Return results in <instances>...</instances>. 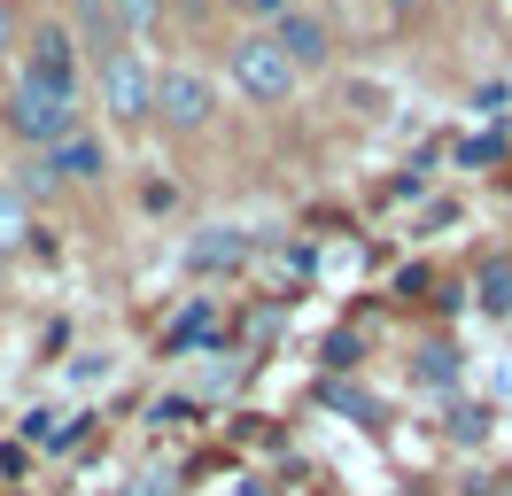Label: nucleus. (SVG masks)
Returning a JSON list of instances; mask_svg holds the SVG:
<instances>
[{
    "instance_id": "1",
    "label": "nucleus",
    "mask_w": 512,
    "mask_h": 496,
    "mask_svg": "<svg viewBox=\"0 0 512 496\" xmlns=\"http://www.w3.org/2000/svg\"><path fill=\"white\" fill-rule=\"evenodd\" d=\"M0 132L16 140L24 155H47L55 140H70L78 132V93H63V86H47V78H8L0 86Z\"/></svg>"
},
{
    "instance_id": "2",
    "label": "nucleus",
    "mask_w": 512,
    "mask_h": 496,
    "mask_svg": "<svg viewBox=\"0 0 512 496\" xmlns=\"http://www.w3.org/2000/svg\"><path fill=\"white\" fill-rule=\"evenodd\" d=\"M94 86H101L109 124H148V117H156V70L132 55V47H117V55L94 62Z\"/></svg>"
},
{
    "instance_id": "3",
    "label": "nucleus",
    "mask_w": 512,
    "mask_h": 496,
    "mask_svg": "<svg viewBox=\"0 0 512 496\" xmlns=\"http://www.w3.org/2000/svg\"><path fill=\"white\" fill-rule=\"evenodd\" d=\"M225 70H233V86L249 93V101H264V109H280L303 78L288 70V55L264 39V31H249V39H233V55H225Z\"/></svg>"
},
{
    "instance_id": "4",
    "label": "nucleus",
    "mask_w": 512,
    "mask_h": 496,
    "mask_svg": "<svg viewBox=\"0 0 512 496\" xmlns=\"http://www.w3.org/2000/svg\"><path fill=\"white\" fill-rule=\"evenodd\" d=\"M156 117H163V132H210L218 86H210L202 70H163L156 78Z\"/></svg>"
},
{
    "instance_id": "5",
    "label": "nucleus",
    "mask_w": 512,
    "mask_h": 496,
    "mask_svg": "<svg viewBox=\"0 0 512 496\" xmlns=\"http://www.w3.org/2000/svg\"><path fill=\"white\" fill-rule=\"evenodd\" d=\"M264 39H272V47L288 55V70H295V78H303V70H326V62H334V31H326L319 16H303V8H280V16L264 24Z\"/></svg>"
},
{
    "instance_id": "6",
    "label": "nucleus",
    "mask_w": 512,
    "mask_h": 496,
    "mask_svg": "<svg viewBox=\"0 0 512 496\" xmlns=\"http://www.w3.org/2000/svg\"><path fill=\"white\" fill-rule=\"evenodd\" d=\"M47 171H55V186H94L101 171H109V148H101L94 132L78 124L70 140H55V148H47Z\"/></svg>"
},
{
    "instance_id": "7",
    "label": "nucleus",
    "mask_w": 512,
    "mask_h": 496,
    "mask_svg": "<svg viewBox=\"0 0 512 496\" xmlns=\"http://www.w3.org/2000/svg\"><path fill=\"white\" fill-rule=\"evenodd\" d=\"M24 78H47V86L78 93V47H70V31H63V24H39L32 55H24Z\"/></svg>"
},
{
    "instance_id": "8",
    "label": "nucleus",
    "mask_w": 512,
    "mask_h": 496,
    "mask_svg": "<svg viewBox=\"0 0 512 496\" xmlns=\"http://www.w3.org/2000/svg\"><path fill=\"white\" fill-rule=\"evenodd\" d=\"M70 47H86V55H117V47H125V31H117V24H109V0H78V16H70Z\"/></svg>"
},
{
    "instance_id": "9",
    "label": "nucleus",
    "mask_w": 512,
    "mask_h": 496,
    "mask_svg": "<svg viewBox=\"0 0 512 496\" xmlns=\"http://www.w3.org/2000/svg\"><path fill=\"white\" fill-rule=\"evenodd\" d=\"M24 241H32V210H24V202L8 194V179H0V264H8Z\"/></svg>"
},
{
    "instance_id": "10",
    "label": "nucleus",
    "mask_w": 512,
    "mask_h": 496,
    "mask_svg": "<svg viewBox=\"0 0 512 496\" xmlns=\"http://www.w3.org/2000/svg\"><path fill=\"white\" fill-rule=\"evenodd\" d=\"M8 194H16V202H24V210H32V202H55V194H63V186H55V171H47V155H24V179L8 186Z\"/></svg>"
},
{
    "instance_id": "11",
    "label": "nucleus",
    "mask_w": 512,
    "mask_h": 496,
    "mask_svg": "<svg viewBox=\"0 0 512 496\" xmlns=\"http://www.w3.org/2000/svg\"><path fill=\"white\" fill-rule=\"evenodd\" d=\"M109 24L125 31V39H132V31H156L163 24V0H109Z\"/></svg>"
},
{
    "instance_id": "12",
    "label": "nucleus",
    "mask_w": 512,
    "mask_h": 496,
    "mask_svg": "<svg viewBox=\"0 0 512 496\" xmlns=\"http://www.w3.org/2000/svg\"><path fill=\"white\" fill-rule=\"evenodd\" d=\"M481 310H512V264H481Z\"/></svg>"
},
{
    "instance_id": "13",
    "label": "nucleus",
    "mask_w": 512,
    "mask_h": 496,
    "mask_svg": "<svg viewBox=\"0 0 512 496\" xmlns=\"http://www.w3.org/2000/svg\"><path fill=\"white\" fill-rule=\"evenodd\" d=\"M458 155H466V163H497V155H505V140L489 132V140H466V148H458Z\"/></svg>"
},
{
    "instance_id": "14",
    "label": "nucleus",
    "mask_w": 512,
    "mask_h": 496,
    "mask_svg": "<svg viewBox=\"0 0 512 496\" xmlns=\"http://www.w3.org/2000/svg\"><path fill=\"white\" fill-rule=\"evenodd\" d=\"M16 47V0H0V55Z\"/></svg>"
},
{
    "instance_id": "15",
    "label": "nucleus",
    "mask_w": 512,
    "mask_h": 496,
    "mask_svg": "<svg viewBox=\"0 0 512 496\" xmlns=\"http://www.w3.org/2000/svg\"><path fill=\"white\" fill-rule=\"evenodd\" d=\"M241 8H249V16H264V24H272V16L288 8V0H241Z\"/></svg>"
},
{
    "instance_id": "16",
    "label": "nucleus",
    "mask_w": 512,
    "mask_h": 496,
    "mask_svg": "<svg viewBox=\"0 0 512 496\" xmlns=\"http://www.w3.org/2000/svg\"><path fill=\"white\" fill-rule=\"evenodd\" d=\"M0 287H8V264H0Z\"/></svg>"
}]
</instances>
